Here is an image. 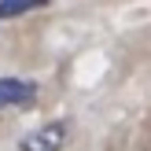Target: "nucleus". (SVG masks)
Instances as JSON below:
<instances>
[{"label":"nucleus","instance_id":"nucleus-4","mask_svg":"<svg viewBox=\"0 0 151 151\" xmlns=\"http://www.w3.org/2000/svg\"><path fill=\"white\" fill-rule=\"evenodd\" d=\"M144 151H151V144H147V147H144Z\"/></svg>","mask_w":151,"mask_h":151},{"label":"nucleus","instance_id":"nucleus-1","mask_svg":"<svg viewBox=\"0 0 151 151\" xmlns=\"http://www.w3.org/2000/svg\"><path fill=\"white\" fill-rule=\"evenodd\" d=\"M37 100V85L26 78H0V111L4 107H26Z\"/></svg>","mask_w":151,"mask_h":151},{"label":"nucleus","instance_id":"nucleus-3","mask_svg":"<svg viewBox=\"0 0 151 151\" xmlns=\"http://www.w3.org/2000/svg\"><path fill=\"white\" fill-rule=\"evenodd\" d=\"M37 7H44V0H0V19H19Z\"/></svg>","mask_w":151,"mask_h":151},{"label":"nucleus","instance_id":"nucleus-2","mask_svg":"<svg viewBox=\"0 0 151 151\" xmlns=\"http://www.w3.org/2000/svg\"><path fill=\"white\" fill-rule=\"evenodd\" d=\"M66 140V125L63 122H52V125H41L37 133H29V137H22V151H59Z\"/></svg>","mask_w":151,"mask_h":151}]
</instances>
